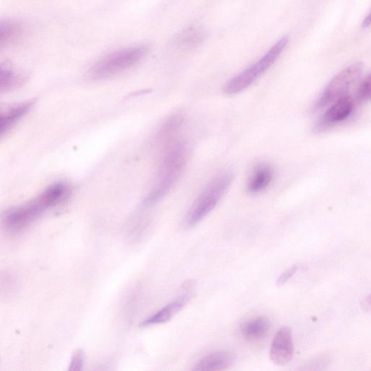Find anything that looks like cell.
<instances>
[{
    "mask_svg": "<svg viewBox=\"0 0 371 371\" xmlns=\"http://www.w3.org/2000/svg\"><path fill=\"white\" fill-rule=\"evenodd\" d=\"M156 178L145 204L150 206L164 199L175 188L187 167L190 148L187 141L176 138L161 148Z\"/></svg>",
    "mask_w": 371,
    "mask_h": 371,
    "instance_id": "1",
    "label": "cell"
},
{
    "mask_svg": "<svg viewBox=\"0 0 371 371\" xmlns=\"http://www.w3.org/2000/svg\"><path fill=\"white\" fill-rule=\"evenodd\" d=\"M72 193V186L57 182L46 188L37 197L13 207L3 216V223L11 232L20 231L38 219L46 211L66 200Z\"/></svg>",
    "mask_w": 371,
    "mask_h": 371,
    "instance_id": "2",
    "label": "cell"
},
{
    "mask_svg": "<svg viewBox=\"0 0 371 371\" xmlns=\"http://www.w3.org/2000/svg\"><path fill=\"white\" fill-rule=\"evenodd\" d=\"M148 51V46L138 45L108 54L90 67L87 78L98 81L117 75L141 62Z\"/></svg>",
    "mask_w": 371,
    "mask_h": 371,
    "instance_id": "3",
    "label": "cell"
},
{
    "mask_svg": "<svg viewBox=\"0 0 371 371\" xmlns=\"http://www.w3.org/2000/svg\"><path fill=\"white\" fill-rule=\"evenodd\" d=\"M233 181L230 173H222L209 182L195 200L187 216V223L193 226L214 211Z\"/></svg>",
    "mask_w": 371,
    "mask_h": 371,
    "instance_id": "4",
    "label": "cell"
},
{
    "mask_svg": "<svg viewBox=\"0 0 371 371\" xmlns=\"http://www.w3.org/2000/svg\"><path fill=\"white\" fill-rule=\"evenodd\" d=\"M288 43V37L282 38L262 58L228 81L223 88L226 94L230 96L238 94L256 82L281 56Z\"/></svg>",
    "mask_w": 371,
    "mask_h": 371,
    "instance_id": "5",
    "label": "cell"
},
{
    "mask_svg": "<svg viewBox=\"0 0 371 371\" xmlns=\"http://www.w3.org/2000/svg\"><path fill=\"white\" fill-rule=\"evenodd\" d=\"M363 65L358 62L346 67L337 74L324 89L315 102L314 110L326 108L346 97L353 86L359 81L363 72Z\"/></svg>",
    "mask_w": 371,
    "mask_h": 371,
    "instance_id": "6",
    "label": "cell"
},
{
    "mask_svg": "<svg viewBox=\"0 0 371 371\" xmlns=\"http://www.w3.org/2000/svg\"><path fill=\"white\" fill-rule=\"evenodd\" d=\"M354 106V100L350 96L334 103L318 119L314 131L320 133L346 120L353 112Z\"/></svg>",
    "mask_w": 371,
    "mask_h": 371,
    "instance_id": "7",
    "label": "cell"
},
{
    "mask_svg": "<svg viewBox=\"0 0 371 371\" xmlns=\"http://www.w3.org/2000/svg\"><path fill=\"white\" fill-rule=\"evenodd\" d=\"M294 352L292 331L289 327H283L278 330L273 339L270 358L277 365H285L292 361Z\"/></svg>",
    "mask_w": 371,
    "mask_h": 371,
    "instance_id": "8",
    "label": "cell"
},
{
    "mask_svg": "<svg viewBox=\"0 0 371 371\" xmlns=\"http://www.w3.org/2000/svg\"><path fill=\"white\" fill-rule=\"evenodd\" d=\"M191 294L181 295L176 300L171 301L164 308L145 320L141 323V327H148L154 325L164 323L169 321L178 313H179L191 300Z\"/></svg>",
    "mask_w": 371,
    "mask_h": 371,
    "instance_id": "9",
    "label": "cell"
},
{
    "mask_svg": "<svg viewBox=\"0 0 371 371\" xmlns=\"http://www.w3.org/2000/svg\"><path fill=\"white\" fill-rule=\"evenodd\" d=\"M206 32L200 25H192L181 31L175 37L174 44L181 51L196 49L205 39Z\"/></svg>",
    "mask_w": 371,
    "mask_h": 371,
    "instance_id": "10",
    "label": "cell"
},
{
    "mask_svg": "<svg viewBox=\"0 0 371 371\" xmlns=\"http://www.w3.org/2000/svg\"><path fill=\"white\" fill-rule=\"evenodd\" d=\"M274 170L268 164H260L252 171L247 183L249 194L256 195L268 188L273 181Z\"/></svg>",
    "mask_w": 371,
    "mask_h": 371,
    "instance_id": "11",
    "label": "cell"
},
{
    "mask_svg": "<svg viewBox=\"0 0 371 371\" xmlns=\"http://www.w3.org/2000/svg\"><path fill=\"white\" fill-rule=\"evenodd\" d=\"M236 356L228 351H220L208 355L201 359L193 367L195 371H219L228 369L234 365Z\"/></svg>",
    "mask_w": 371,
    "mask_h": 371,
    "instance_id": "12",
    "label": "cell"
},
{
    "mask_svg": "<svg viewBox=\"0 0 371 371\" xmlns=\"http://www.w3.org/2000/svg\"><path fill=\"white\" fill-rule=\"evenodd\" d=\"M184 118L182 114L176 113L171 115L161 125L155 136V143L161 148L178 138V133L183 124Z\"/></svg>",
    "mask_w": 371,
    "mask_h": 371,
    "instance_id": "13",
    "label": "cell"
},
{
    "mask_svg": "<svg viewBox=\"0 0 371 371\" xmlns=\"http://www.w3.org/2000/svg\"><path fill=\"white\" fill-rule=\"evenodd\" d=\"M33 101H27L15 105L5 112L0 117V136L2 137L32 108Z\"/></svg>",
    "mask_w": 371,
    "mask_h": 371,
    "instance_id": "14",
    "label": "cell"
},
{
    "mask_svg": "<svg viewBox=\"0 0 371 371\" xmlns=\"http://www.w3.org/2000/svg\"><path fill=\"white\" fill-rule=\"evenodd\" d=\"M271 327L269 319L261 316L242 324L240 332L249 340H259L268 334Z\"/></svg>",
    "mask_w": 371,
    "mask_h": 371,
    "instance_id": "15",
    "label": "cell"
},
{
    "mask_svg": "<svg viewBox=\"0 0 371 371\" xmlns=\"http://www.w3.org/2000/svg\"><path fill=\"white\" fill-rule=\"evenodd\" d=\"M25 77L17 72L11 64L3 63L0 67V89L2 92H8L18 88L23 82Z\"/></svg>",
    "mask_w": 371,
    "mask_h": 371,
    "instance_id": "16",
    "label": "cell"
},
{
    "mask_svg": "<svg viewBox=\"0 0 371 371\" xmlns=\"http://www.w3.org/2000/svg\"><path fill=\"white\" fill-rule=\"evenodd\" d=\"M20 23L13 20H5L0 25V45L2 48L8 46L16 41L22 34Z\"/></svg>",
    "mask_w": 371,
    "mask_h": 371,
    "instance_id": "17",
    "label": "cell"
},
{
    "mask_svg": "<svg viewBox=\"0 0 371 371\" xmlns=\"http://www.w3.org/2000/svg\"><path fill=\"white\" fill-rule=\"evenodd\" d=\"M356 96L358 102L371 101V74L367 75L360 84Z\"/></svg>",
    "mask_w": 371,
    "mask_h": 371,
    "instance_id": "18",
    "label": "cell"
},
{
    "mask_svg": "<svg viewBox=\"0 0 371 371\" xmlns=\"http://www.w3.org/2000/svg\"><path fill=\"white\" fill-rule=\"evenodd\" d=\"M84 353L82 351H77L72 358L70 363L68 370L79 371L82 370L84 363Z\"/></svg>",
    "mask_w": 371,
    "mask_h": 371,
    "instance_id": "19",
    "label": "cell"
},
{
    "mask_svg": "<svg viewBox=\"0 0 371 371\" xmlns=\"http://www.w3.org/2000/svg\"><path fill=\"white\" fill-rule=\"evenodd\" d=\"M298 268L297 266H294L285 271L280 277H278L276 282L277 285L281 287L286 284L290 278L296 274Z\"/></svg>",
    "mask_w": 371,
    "mask_h": 371,
    "instance_id": "20",
    "label": "cell"
},
{
    "mask_svg": "<svg viewBox=\"0 0 371 371\" xmlns=\"http://www.w3.org/2000/svg\"><path fill=\"white\" fill-rule=\"evenodd\" d=\"M362 308L366 312L371 313V294L363 301Z\"/></svg>",
    "mask_w": 371,
    "mask_h": 371,
    "instance_id": "21",
    "label": "cell"
},
{
    "mask_svg": "<svg viewBox=\"0 0 371 371\" xmlns=\"http://www.w3.org/2000/svg\"><path fill=\"white\" fill-rule=\"evenodd\" d=\"M371 25V11L369 14L365 18L362 23V27L365 29L369 27Z\"/></svg>",
    "mask_w": 371,
    "mask_h": 371,
    "instance_id": "22",
    "label": "cell"
}]
</instances>
